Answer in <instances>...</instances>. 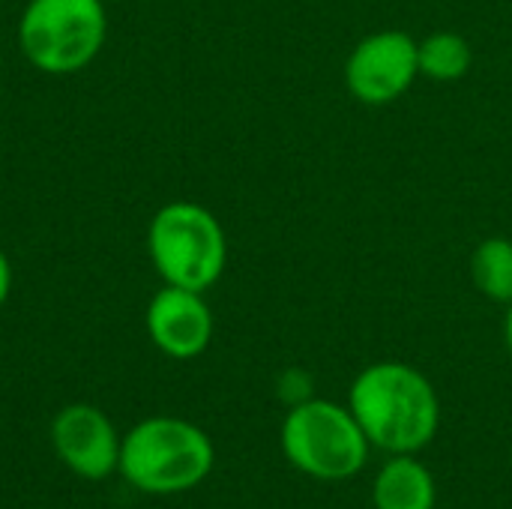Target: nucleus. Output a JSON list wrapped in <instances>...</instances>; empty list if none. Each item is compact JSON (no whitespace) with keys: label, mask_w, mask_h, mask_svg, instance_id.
Listing matches in <instances>:
<instances>
[{"label":"nucleus","mask_w":512,"mask_h":509,"mask_svg":"<svg viewBox=\"0 0 512 509\" xmlns=\"http://www.w3.org/2000/svg\"><path fill=\"white\" fill-rule=\"evenodd\" d=\"M147 333L162 354L192 360L213 339V312L201 291L165 285L147 306Z\"/></svg>","instance_id":"nucleus-8"},{"label":"nucleus","mask_w":512,"mask_h":509,"mask_svg":"<svg viewBox=\"0 0 512 509\" xmlns=\"http://www.w3.org/2000/svg\"><path fill=\"white\" fill-rule=\"evenodd\" d=\"M471 279L477 291L495 303H512V240L489 237L471 255Z\"/></svg>","instance_id":"nucleus-10"},{"label":"nucleus","mask_w":512,"mask_h":509,"mask_svg":"<svg viewBox=\"0 0 512 509\" xmlns=\"http://www.w3.org/2000/svg\"><path fill=\"white\" fill-rule=\"evenodd\" d=\"M147 249L165 285L207 291L219 282L228 261V243L219 219L192 201L165 204L147 231Z\"/></svg>","instance_id":"nucleus-3"},{"label":"nucleus","mask_w":512,"mask_h":509,"mask_svg":"<svg viewBox=\"0 0 512 509\" xmlns=\"http://www.w3.org/2000/svg\"><path fill=\"white\" fill-rule=\"evenodd\" d=\"M474 63L471 42L462 33L438 30L420 42V75L432 81H459Z\"/></svg>","instance_id":"nucleus-11"},{"label":"nucleus","mask_w":512,"mask_h":509,"mask_svg":"<svg viewBox=\"0 0 512 509\" xmlns=\"http://www.w3.org/2000/svg\"><path fill=\"white\" fill-rule=\"evenodd\" d=\"M372 498L375 509H435V480L411 453L396 456L381 468Z\"/></svg>","instance_id":"nucleus-9"},{"label":"nucleus","mask_w":512,"mask_h":509,"mask_svg":"<svg viewBox=\"0 0 512 509\" xmlns=\"http://www.w3.org/2000/svg\"><path fill=\"white\" fill-rule=\"evenodd\" d=\"M351 414L369 444L408 456L426 447L441 423L435 387L408 363H375L351 387Z\"/></svg>","instance_id":"nucleus-1"},{"label":"nucleus","mask_w":512,"mask_h":509,"mask_svg":"<svg viewBox=\"0 0 512 509\" xmlns=\"http://www.w3.org/2000/svg\"><path fill=\"white\" fill-rule=\"evenodd\" d=\"M9 291H12V267H9V258L0 252V306L6 303Z\"/></svg>","instance_id":"nucleus-12"},{"label":"nucleus","mask_w":512,"mask_h":509,"mask_svg":"<svg viewBox=\"0 0 512 509\" xmlns=\"http://www.w3.org/2000/svg\"><path fill=\"white\" fill-rule=\"evenodd\" d=\"M504 339H507V348H510L512 354V303L510 309H507V321H504Z\"/></svg>","instance_id":"nucleus-13"},{"label":"nucleus","mask_w":512,"mask_h":509,"mask_svg":"<svg viewBox=\"0 0 512 509\" xmlns=\"http://www.w3.org/2000/svg\"><path fill=\"white\" fill-rule=\"evenodd\" d=\"M102 0H30L18 21L21 54L45 75H72L102 48Z\"/></svg>","instance_id":"nucleus-4"},{"label":"nucleus","mask_w":512,"mask_h":509,"mask_svg":"<svg viewBox=\"0 0 512 509\" xmlns=\"http://www.w3.org/2000/svg\"><path fill=\"white\" fill-rule=\"evenodd\" d=\"M420 75V42L405 30H378L354 45L345 84L363 105L396 102Z\"/></svg>","instance_id":"nucleus-6"},{"label":"nucleus","mask_w":512,"mask_h":509,"mask_svg":"<svg viewBox=\"0 0 512 509\" xmlns=\"http://www.w3.org/2000/svg\"><path fill=\"white\" fill-rule=\"evenodd\" d=\"M51 441L60 462L81 480H105L120 471V438L93 405H69L54 417Z\"/></svg>","instance_id":"nucleus-7"},{"label":"nucleus","mask_w":512,"mask_h":509,"mask_svg":"<svg viewBox=\"0 0 512 509\" xmlns=\"http://www.w3.org/2000/svg\"><path fill=\"white\" fill-rule=\"evenodd\" d=\"M282 450L288 462L315 480H348L363 471L369 456V438L336 402L306 399L291 408L282 426Z\"/></svg>","instance_id":"nucleus-5"},{"label":"nucleus","mask_w":512,"mask_h":509,"mask_svg":"<svg viewBox=\"0 0 512 509\" xmlns=\"http://www.w3.org/2000/svg\"><path fill=\"white\" fill-rule=\"evenodd\" d=\"M213 468L210 438L177 417H150L120 444V474L141 492L177 495L198 486Z\"/></svg>","instance_id":"nucleus-2"}]
</instances>
